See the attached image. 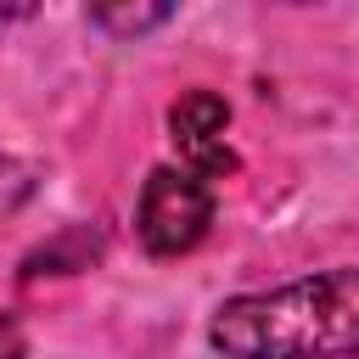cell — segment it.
<instances>
[{
  "mask_svg": "<svg viewBox=\"0 0 359 359\" xmlns=\"http://www.w3.org/2000/svg\"><path fill=\"white\" fill-rule=\"evenodd\" d=\"M213 224V191L202 174L191 168H151L146 185H140V202H135V236L151 258H180L191 252Z\"/></svg>",
  "mask_w": 359,
  "mask_h": 359,
  "instance_id": "2",
  "label": "cell"
},
{
  "mask_svg": "<svg viewBox=\"0 0 359 359\" xmlns=\"http://www.w3.org/2000/svg\"><path fill=\"white\" fill-rule=\"evenodd\" d=\"M208 342L224 359H353L359 353V264L219 303Z\"/></svg>",
  "mask_w": 359,
  "mask_h": 359,
  "instance_id": "1",
  "label": "cell"
},
{
  "mask_svg": "<svg viewBox=\"0 0 359 359\" xmlns=\"http://www.w3.org/2000/svg\"><path fill=\"white\" fill-rule=\"evenodd\" d=\"M168 129H174V146H180V157H185L191 174H202V180L236 174V151L224 140V129H230V101L224 95H213V90L180 95L168 107Z\"/></svg>",
  "mask_w": 359,
  "mask_h": 359,
  "instance_id": "3",
  "label": "cell"
},
{
  "mask_svg": "<svg viewBox=\"0 0 359 359\" xmlns=\"http://www.w3.org/2000/svg\"><path fill=\"white\" fill-rule=\"evenodd\" d=\"M174 17V6H95L90 22L107 28V34H146V28H163Z\"/></svg>",
  "mask_w": 359,
  "mask_h": 359,
  "instance_id": "4",
  "label": "cell"
},
{
  "mask_svg": "<svg viewBox=\"0 0 359 359\" xmlns=\"http://www.w3.org/2000/svg\"><path fill=\"white\" fill-rule=\"evenodd\" d=\"M28 191H34L28 163H17L11 151H0V219H6V213H17V208L28 202Z\"/></svg>",
  "mask_w": 359,
  "mask_h": 359,
  "instance_id": "5",
  "label": "cell"
},
{
  "mask_svg": "<svg viewBox=\"0 0 359 359\" xmlns=\"http://www.w3.org/2000/svg\"><path fill=\"white\" fill-rule=\"evenodd\" d=\"M0 359H22V337L11 320H0Z\"/></svg>",
  "mask_w": 359,
  "mask_h": 359,
  "instance_id": "6",
  "label": "cell"
}]
</instances>
